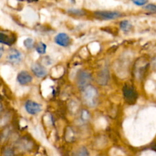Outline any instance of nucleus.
Listing matches in <instances>:
<instances>
[{
  "instance_id": "f257e3e1",
  "label": "nucleus",
  "mask_w": 156,
  "mask_h": 156,
  "mask_svg": "<svg viewBox=\"0 0 156 156\" xmlns=\"http://www.w3.org/2000/svg\"><path fill=\"white\" fill-rule=\"evenodd\" d=\"M82 91V99L88 106L94 107L96 106L98 99V93L97 89L91 85L87 86Z\"/></svg>"
},
{
  "instance_id": "f03ea898",
  "label": "nucleus",
  "mask_w": 156,
  "mask_h": 156,
  "mask_svg": "<svg viewBox=\"0 0 156 156\" xmlns=\"http://www.w3.org/2000/svg\"><path fill=\"white\" fill-rule=\"evenodd\" d=\"M91 80H92V77H91V73L87 71H81L78 73L76 82H77L78 87L83 90L87 86L90 85Z\"/></svg>"
},
{
  "instance_id": "7ed1b4c3",
  "label": "nucleus",
  "mask_w": 156,
  "mask_h": 156,
  "mask_svg": "<svg viewBox=\"0 0 156 156\" xmlns=\"http://www.w3.org/2000/svg\"><path fill=\"white\" fill-rule=\"evenodd\" d=\"M94 14L96 18L101 20L116 19L122 15L120 12L117 11H97Z\"/></svg>"
},
{
  "instance_id": "20e7f679",
  "label": "nucleus",
  "mask_w": 156,
  "mask_h": 156,
  "mask_svg": "<svg viewBox=\"0 0 156 156\" xmlns=\"http://www.w3.org/2000/svg\"><path fill=\"white\" fill-rule=\"evenodd\" d=\"M123 93L125 100L128 103L132 104L133 102H135L137 97H138V95H137L136 90L133 87H130V86H125L123 89Z\"/></svg>"
},
{
  "instance_id": "39448f33",
  "label": "nucleus",
  "mask_w": 156,
  "mask_h": 156,
  "mask_svg": "<svg viewBox=\"0 0 156 156\" xmlns=\"http://www.w3.org/2000/svg\"><path fill=\"white\" fill-rule=\"evenodd\" d=\"M26 111L31 115H35L39 113L42 110V106L37 102L32 100H27L24 105Z\"/></svg>"
},
{
  "instance_id": "423d86ee",
  "label": "nucleus",
  "mask_w": 156,
  "mask_h": 156,
  "mask_svg": "<svg viewBox=\"0 0 156 156\" xmlns=\"http://www.w3.org/2000/svg\"><path fill=\"white\" fill-rule=\"evenodd\" d=\"M7 60L9 63L12 64H18L22 60L21 53L17 49H11L7 56Z\"/></svg>"
},
{
  "instance_id": "0eeeda50",
  "label": "nucleus",
  "mask_w": 156,
  "mask_h": 156,
  "mask_svg": "<svg viewBox=\"0 0 156 156\" xmlns=\"http://www.w3.org/2000/svg\"><path fill=\"white\" fill-rule=\"evenodd\" d=\"M54 41L56 44L61 47H68L71 44V38L67 34L63 33V32L57 34L55 37Z\"/></svg>"
},
{
  "instance_id": "6e6552de",
  "label": "nucleus",
  "mask_w": 156,
  "mask_h": 156,
  "mask_svg": "<svg viewBox=\"0 0 156 156\" xmlns=\"http://www.w3.org/2000/svg\"><path fill=\"white\" fill-rule=\"evenodd\" d=\"M16 38L14 35L7 32H0V43L2 44H7V45H12L15 43Z\"/></svg>"
},
{
  "instance_id": "1a4fd4ad",
  "label": "nucleus",
  "mask_w": 156,
  "mask_h": 156,
  "mask_svg": "<svg viewBox=\"0 0 156 156\" xmlns=\"http://www.w3.org/2000/svg\"><path fill=\"white\" fill-rule=\"evenodd\" d=\"M31 70L34 73L35 76H37V77H44L47 74V69L39 63L34 64L31 66Z\"/></svg>"
},
{
  "instance_id": "9d476101",
  "label": "nucleus",
  "mask_w": 156,
  "mask_h": 156,
  "mask_svg": "<svg viewBox=\"0 0 156 156\" xmlns=\"http://www.w3.org/2000/svg\"><path fill=\"white\" fill-rule=\"evenodd\" d=\"M17 80L21 85H26L33 80V77L27 71H21L17 76Z\"/></svg>"
},
{
  "instance_id": "9b49d317",
  "label": "nucleus",
  "mask_w": 156,
  "mask_h": 156,
  "mask_svg": "<svg viewBox=\"0 0 156 156\" xmlns=\"http://www.w3.org/2000/svg\"><path fill=\"white\" fill-rule=\"evenodd\" d=\"M120 26L123 32H129V31H130L131 28H132V24L127 20H123V21H122L120 22Z\"/></svg>"
},
{
  "instance_id": "f8f14e48",
  "label": "nucleus",
  "mask_w": 156,
  "mask_h": 156,
  "mask_svg": "<svg viewBox=\"0 0 156 156\" xmlns=\"http://www.w3.org/2000/svg\"><path fill=\"white\" fill-rule=\"evenodd\" d=\"M36 50L39 54H44L46 53V50H47V45L44 43L40 42L36 46Z\"/></svg>"
},
{
  "instance_id": "ddd939ff",
  "label": "nucleus",
  "mask_w": 156,
  "mask_h": 156,
  "mask_svg": "<svg viewBox=\"0 0 156 156\" xmlns=\"http://www.w3.org/2000/svg\"><path fill=\"white\" fill-rule=\"evenodd\" d=\"M76 156H89V152L85 147H82L78 150Z\"/></svg>"
},
{
  "instance_id": "4468645a",
  "label": "nucleus",
  "mask_w": 156,
  "mask_h": 156,
  "mask_svg": "<svg viewBox=\"0 0 156 156\" xmlns=\"http://www.w3.org/2000/svg\"><path fill=\"white\" fill-rule=\"evenodd\" d=\"M24 45L27 48H32V47H34V39H32V38H27V39L24 40Z\"/></svg>"
},
{
  "instance_id": "2eb2a0df",
  "label": "nucleus",
  "mask_w": 156,
  "mask_h": 156,
  "mask_svg": "<svg viewBox=\"0 0 156 156\" xmlns=\"http://www.w3.org/2000/svg\"><path fill=\"white\" fill-rule=\"evenodd\" d=\"M81 119L83 122H88L90 119V113L87 110H82V113H81Z\"/></svg>"
},
{
  "instance_id": "dca6fc26",
  "label": "nucleus",
  "mask_w": 156,
  "mask_h": 156,
  "mask_svg": "<svg viewBox=\"0 0 156 156\" xmlns=\"http://www.w3.org/2000/svg\"><path fill=\"white\" fill-rule=\"evenodd\" d=\"M68 12H69V13L73 14V15H78V16H82V15H85V12H84L83 10H80V9H69Z\"/></svg>"
},
{
  "instance_id": "f3484780",
  "label": "nucleus",
  "mask_w": 156,
  "mask_h": 156,
  "mask_svg": "<svg viewBox=\"0 0 156 156\" xmlns=\"http://www.w3.org/2000/svg\"><path fill=\"white\" fill-rule=\"evenodd\" d=\"M148 1H149V0H132L133 2L136 6H145V5L148 2Z\"/></svg>"
},
{
  "instance_id": "a211bd4d",
  "label": "nucleus",
  "mask_w": 156,
  "mask_h": 156,
  "mask_svg": "<svg viewBox=\"0 0 156 156\" xmlns=\"http://www.w3.org/2000/svg\"><path fill=\"white\" fill-rule=\"evenodd\" d=\"M145 9H146V10L150 11V12H155L156 6H155V5H154V4H149V5H148V6H146V7H145Z\"/></svg>"
},
{
  "instance_id": "6ab92c4d",
  "label": "nucleus",
  "mask_w": 156,
  "mask_h": 156,
  "mask_svg": "<svg viewBox=\"0 0 156 156\" xmlns=\"http://www.w3.org/2000/svg\"><path fill=\"white\" fill-rule=\"evenodd\" d=\"M4 156H13V151L11 149L5 150L4 153Z\"/></svg>"
},
{
  "instance_id": "aec40b11",
  "label": "nucleus",
  "mask_w": 156,
  "mask_h": 156,
  "mask_svg": "<svg viewBox=\"0 0 156 156\" xmlns=\"http://www.w3.org/2000/svg\"><path fill=\"white\" fill-rule=\"evenodd\" d=\"M3 53H4V48H3L2 46L0 44V58H1L2 56Z\"/></svg>"
},
{
  "instance_id": "412c9836",
  "label": "nucleus",
  "mask_w": 156,
  "mask_h": 156,
  "mask_svg": "<svg viewBox=\"0 0 156 156\" xmlns=\"http://www.w3.org/2000/svg\"><path fill=\"white\" fill-rule=\"evenodd\" d=\"M21 1H27V2H31L37 1V0H21Z\"/></svg>"
},
{
  "instance_id": "4be33fe9",
  "label": "nucleus",
  "mask_w": 156,
  "mask_h": 156,
  "mask_svg": "<svg viewBox=\"0 0 156 156\" xmlns=\"http://www.w3.org/2000/svg\"><path fill=\"white\" fill-rule=\"evenodd\" d=\"M2 105L1 103H0V113L2 112Z\"/></svg>"
}]
</instances>
